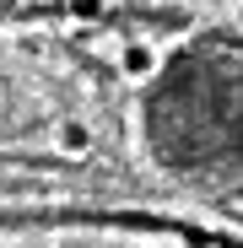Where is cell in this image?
<instances>
[{
	"instance_id": "1",
	"label": "cell",
	"mask_w": 243,
	"mask_h": 248,
	"mask_svg": "<svg viewBox=\"0 0 243 248\" xmlns=\"http://www.w3.org/2000/svg\"><path fill=\"white\" fill-rule=\"evenodd\" d=\"M119 65H125V76H130V81H146L162 60H157V49H151V44H130L125 54H119Z\"/></svg>"
},
{
	"instance_id": "2",
	"label": "cell",
	"mask_w": 243,
	"mask_h": 248,
	"mask_svg": "<svg viewBox=\"0 0 243 248\" xmlns=\"http://www.w3.org/2000/svg\"><path fill=\"white\" fill-rule=\"evenodd\" d=\"M76 16H103V0H76Z\"/></svg>"
}]
</instances>
